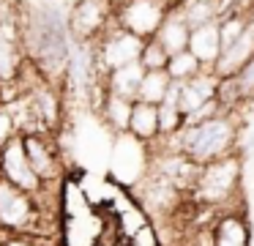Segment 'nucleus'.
I'll return each instance as SVG.
<instances>
[{"instance_id": "24", "label": "nucleus", "mask_w": 254, "mask_h": 246, "mask_svg": "<svg viewBox=\"0 0 254 246\" xmlns=\"http://www.w3.org/2000/svg\"><path fill=\"white\" fill-rule=\"evenodd\" d=\"M3 246H39V241L30 238V235H6Z\"/></svg>"}, {"instance_id": "1", "label": "nucleus", "mask_w": 254, "mask_h": 246, "mask_svg": "<svg viewBox=\"0 0 254 246\" xmlns=\"http://www.w3.org/2000/svg\"><path fill=\"white\" fill-rule=\"evenodd\" d=\"M25 55L39 66V71L50 80L63 74L71 63V33L68 16L58 5H39L25 14L22 22Z\"/></svg>"}, {"instance_id": "14", "label": "nucleus", "mask_w": 254, "mask_h": 246, "mask_svg": "<svg viewBox=\"0 0 254 246\" xmlns=\"http://www.w3.org/2000/svg\"><path fill=\"white\" fill-rule=\"evenodd\" d=\"M156 41L161 44V47L172 55L178 52H186L189 49V38H191V25L186 22V16H183L181 8H172L170 14L164 16V22H161L159 33H156Z\"/></svg>"}, {"instance_id": "18", "label": "nucleus", "mask_w": 254, "mask_h": 246, "mask_svg": "<svg viewBox=\"0 0 254 246\" xmlns=\"http://www.w3.org/2000/svg\"><path fill=\"white\" fill-rule=\"evenodd\" d=\"M170 85H172V80H170V74H167V69H161V71H145L142 85H139V93H137V101L161 104L167 98Z\"/></svg>"}, {"instance_id": "2", "label": "nucleus", "mask_w": 254, "mask_h": 246, "mask_svg": "<svg viewBox=\"0 0 254 246\" xmlns=\"http://www.w3.org/2000/svg\"><path fill=\"white\" fill-rule=\"evenodd\" d=\"M164 145L172 148V151L186 153L197 164H208V162H216V159L230 156V153H241L238 151V123L232 120L230 112L202 120V123L183 126L175 137L164 140Z\"/></svg>"}, {"instance_id": "15", "label": "nucleus", "mask_w": 254, "mask_h": 246, "mask_svg": "<svg viewBox=\"0 0 254 246\" xmlns=\"http://www.w3.org/2000/svg\"><path fill=\"white\" fill-rule=\"evenodd\" d=\"M128 134L134 140L150 145L153 140L161 137L159 129V104H145V101H134L131 109V120H128Z\"/></svg>"}, {"instance_id": "10", "label": "nucleus", "mask_w": 254, "mask_h": 246, "mask_svg": "<svg viewBox=\"0 0 254 246\" xmlns=\"http://www.w3.org/2000/svg\"><path fill=\"white\" fill-rule=\"evenodd\" d=\"M213 241L216 246H252V224L243 208L232 205L216 216Z\"/></svg>"}, {"instance_id": "5", "label": "nucleus", "mask_w": 254, "mask_h": 246, "mask_svg": "<svg viewBox=\"0 0 254 246\" xmlns=\"http://www.w3.org/2000/svg\"><path fill=\"white\" fill-rule=\"evenodd\" d=\"M0 178L8 180V183H14L17 189L28 191V194H33L36 200L50 189V186L33 172V167H30L22 134L11 137L6 145L0 148Z\"/></svg>"}, {"instance_id": "22", "label": "nucleus", "mask_w": 254, "mask_h": 246, "mask_svg": "<svg viewBox=\"0 0 254 246\" xmlns=\"http://www.w3.org/2000/svg\"><path fill=\"white\" fill-rule=\"evenodd\" d=\"M232 82H235V87H238L241 104L249 101V98H254V58L249 60V63L243 66V69L238 71L235 77H232Z\"/></svg>"}, {"instance_id": "19", "label": "nucleus", "mask_w": 254, "mask_h": 246, "mask_svg": "<svg viewBox=\"0 0 254 246\" xmlns=\"http://www.w3.org/2000/svg\"><path fill=\"white\" fill-rule=\"evenodd\" d=\"M202 71H205V66L199 63L189 49H186V52L172 55L170 63H167V74H170L172 82H186V80H191V77L202 74Z\"/></svg>"}, {"instance_id": "4", "label": "nucleus", "mask_w": 254, "mask_h": 246, "mask_svg": "<svg viewBox=\"0 0 254 246\" xmlns=\"http://www.w3.org/2000/svg\"><path fill=\"white\" fill-rule=\"evenodd\" d=\"M52 211H44L33 194L17 189L14 183L0 178V233L6 235H47L41 227Z\"/></svg>"}, {"instance_id": "12", "label": "nucleus", "mask_w": 254, "mask_h": 246, "mask_svg": "<svg viewBox=\"0 0 254 246\" xmlns=\"http://www.w3.org/2000/svg\"><path fill=\"white\" fill-rule=\"evenodd\" d=\"M252 58H254V16H252V22L246 25V30L241 33V38H238L235 44H230V47L221 52V58L216 60V66H213V74L219 77V80H224V77H235Z\"/></svg>"}, {"instance_id": "7", "label": "nucleus", "mask_w": 254, "mask_h": 246, "mask_svg": "<svg viewBox=\"0 0 254 246\" xmlns=\"http://www.w3.org/2000/svg\"><path fill=\"white\" fill-rule=\"evenodd\" d=\"M170 11L172 8L167 0H123L121 8H115V22L123 30L148 41L159 33L161 22Z\"/></svg>"}, {"instance_id": "16", "label": "nucleus", "mask_w": 254, "mask_h": 246, "mask_svg": "<svg viewBox=\"0 0 254 246\" xmlns=\"http://www.w3.org/2000/svg\"><path fill=\"white\" fill-rule=\"evenodd\" d=\"M142 77H145V66L139 60L123 66V69H115L107 74V90L115 93V96H123L128 101H137V93L139 85H142Z\"/></svg>"}, {"instance_id": "13", "label": "nucleus", "mask_w": 254, "mask_h": 246, "mask_svg": "<svg viewBox=\"0 0 254 246\" xmlns=\"http://www.w3.org/2000/svg\"><path fill=\"white\" fill-rule=\"evenodd\" d=\"M189 52L213 71L216 60L221 58V33H219V22H208V25L191 27V38H189Z\"/></svg>"}, {"instance_id": "3", "label": "nucleus", "mask_w": 254, "mask_h": 246, "mask_svg": "<svg viewBox=\"0 0 254 246\" xmlns=\"http://www.w3.org/2000/svg\"><path fill=\"white\" fill-rule=\"evenodd\" d=\"M241 183H243V156L230 153L224 159L199 164V172L191 191H189V200L202 208L227 211L241 200Z\"/></svg>"}, {"instance_id": "9", "label": "nucleus", "mask_w": 254, "mask_h": 246, "mask_svg": "<svg viewBox=\"0 0 254 246\" xmlns=\"http://www.w3.org/2000/svg\"><path fill=\"white\" fill-rule=\"evenodd\" d=\"M110 8L101 0H79L68 11V33L77 44H96L107 30Z\"/></svg>"}, {"instance_id": "23", "label": "nucleus", "mask_w": 254, "mask_h": 246, "mask_svg": "<svg viewBox=\"0 0 254 246\" xmlns=\"http://www.w3.org/2000/svg\"><path fill=\"white\" fill-rule=\"evenodd\" d=\"M17 123H14V115L6 112V109H0V148L6 145L11 137H17Z\"/></svg>"}, {"instance_id": "26", "label": "nucleus", "mask_w": 254, "mask_h": 246, "mask_svg": "<svg viewBox=\"0 0 254 246\" xmlns=\"http://www.w3.org/2000/svg\"><path fill=\"white\" fill-rule=\"evenodd\" d=\"M3 244H6V238H0V246H3Z\"/></svg>"}, {"instance_id": "6", "label": "nucleus", "mask_w": 254, "mask_h": 246, "mask_svg": "<svg viewBox=\"0 0 254 246\" xmlns=\"http://www.w3.org/2000/svg\"><path fill=\"white\" fill-rule=\"evenodd\" d=\"M96 47V60H99V71L101 74H110L115 69H123V66L139 60L145 47V38L134 36V33L123 30L115 22V30H104V36L93 44Z\"/></svg>"}, {"instance_id": "20", "label": "nucleus", "mask_w": 254, "mask_h": 246, "mask_svg": "<svg viewBox=\"0 0 254 246\" xmlns=\"http://www.w3.org/2000/svg\"><path fill=\"white\" fill-rule=\"evenodd\" d=\"M186 126V115L181 112L175 101H161L159 104V129H161V140H170L178 131Z\"/></svg>"}, {"instance_id": "8", "label": "nucleus", "mask_w": 254, "mask_h": 246, "mask_svg": "<svg viewBox=\"0 0 254 246\" xmlns=\"http://www.w3.org/2000/svg\"><path fill=\"white\" fill-rule=\"evenodd\" d=\"M25 151H28V162L33 172L44 180L47 186H55L63 178V159L58 140L52 134H25Z\"/></svg>"}, {"instance_id": "25", "label": "nucleus", "mask_w": 254, "mask_h": 246, "mask_svg": "<svg viewBox=\"0 0 254 246\" xmlns=\"http://www.w3.org/2000/svg\"><path fill=\"white\" fill-rule=\"evenodd\" d=\"M241 156H254V131H252V134H249L246 137V145H243V151H241Z\"/></svg>"}, {"instance_id": "21", "label": "nucleus", "mask_w": 254, "mask_h": 246, "mask_svg": "<svg viewBox=\"0 0 254 246\" xmlns=\"http://www.w3.org/2000/svg\"><path fill=\"white\" fill-rule=\"evenodd\" d=\"M139 63L145 66V71H161L170 63V52H167L156 38H148L145 47H142V55H139Z\"/></svg>"}, {"instance_id": "11", "label": "nucleus", "mask_w": 254, "mask_h": 246, "mask_svg": "<svg viewBox=\"0 0 254 246\" xmlns=\"http://www.w3.org/2000/svg\"><path fill=\"white\" fill-rule=\"evenodd\" d=\"M216 90H219V77H216L210 69H205L202 74H197V77H191V80L181 82V98H178L181 112L183 115L197 112L199 107H205L208 101H213Z\"/></svg>"}, {"instance_id": "17", "label": "nucleus", "mask_w": 254, "mask_h": 246, "mask_svg": "<svg viewBox=\"0 0 254 246\" xmlns=\"http://www.w3.org/2000/svg\"><path fill=\"white\" fill-rule=\"evenodd\" d=\"M131 109H134V101H128V98L115 96V93L107 90V96H104V101H101L99 112H101L104 123L110 126L112 131H118V134H128V120H131Z\"/></svg>"}]
</instances>
